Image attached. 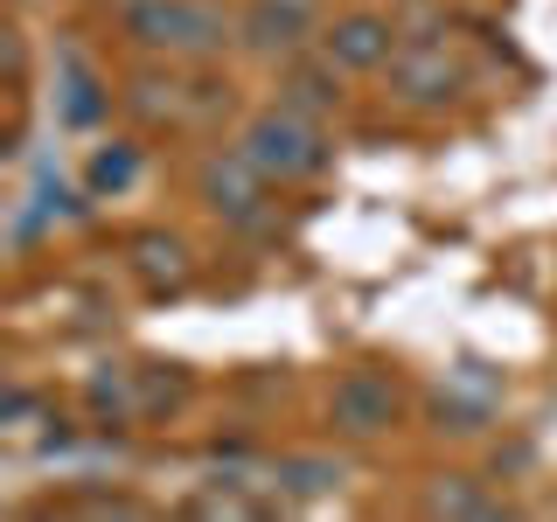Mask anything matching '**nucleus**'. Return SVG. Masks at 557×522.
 Returning a JSON list of instances; mask_svg holds the SVG:
<instances>
[{"instance_id":"9","label":"nucleus","mask_w":557,"mask_h":522,"mask_svg":"<svg viewBox=\"0 0 557 522\" xmlns=\"http://www.w3.org/2000/svg\"><path fill=\"white\" fill-rule=\"evenodd\" d=\"M418 515L432 522H502L509 515V495H495L481 474H432L425 487H418Z\"/></svg>"},{"instance_id":"10","label":"nucleus","mask_w":557,"mask_h":522,"mask_svg":"<svg viewBox=\"0 0 557 522\" xmlns=\"http://www.w3.org/2000/svg\"><path fill=\"white\" fill-rule=\"evenodd\" d=\"M502 411V376L481 362H460L440 383V432H487Z\"/></svg>"},{"instance_id":"5","label":"nucleus","mask_w":557,"mask_h":522,"mask_svg":"<svg viewBox=\"0 0 557 522\" xmlns=\"http://www.w3.org/2000/svg\"><path fill=\"white\" fill-rule=\"evenodd\" d=\"M397 42H405V28H397V14L376 8V0H348V8H335L321 22V35H313V49H321L342 77H383V63L397 57Z\"/></svg>"},{"instance_id":"2","label":"nucleus","mask_w":557,"mask_h":522,"mask_svg":"<svg viewBox=\"0 0 557 522\" xmlns=\"http://www.w3.org/2000/svg\"><path fill=\"white\" fill-rule=\"evenodd\" d=\"M237 147L265 167L272 188H307V182H321V174L335 167L327 119H307V112H293V104H278V98L258 104V112L237 126Z\"/></svg>"},{"instance_id":"3","label":"nucleus","mask_w":557,"mask_h":522,"mask_svg":"<svg viewBox=\"0 0 557 522\" xmlns=\"http://www.w3.org/2000/svg\"><path fill=\"white\" fill-rule=\"evenodd\" d=\"M474 91V63L453 35H432V42H397V57L383 63V98L405 104V112H446Z\"/></svg>"},{"instance_id":"4","label":"nucleus","mask_w":557,"mask_h":522,"mask_svg":"<svg viewBox=\"0 0 557 522\" xmlns=\"http://www.w3.org/2000/svg\"><path fill=\"white\" fill-rule=\"evenodd\" d=\"M196 202L216 223H231V231H265L278 188L265 182V167H258L251 153L231 139V147H209L202 161H196Z\"/></svg>"},{"instance_id":"14","label":"nucleus","mask_w":557,"mask_h":522,"mask_svg":"<svg viewBox=\"0 0 557 522\" xmlns=\"http://www.w3.org/2000/svg\"><path fill=\"white\" fill-rule=\"evenodd\" d=\"M139 167H147L139 139H98L91 161H84V196H91V202H119L139 182Z\"/></svg>"},{"instance_id":"15","label":"nucleus","mask_w":557,"mask_h":522,"mask_svg":"<svg viewBox=\"0 0 557 522\" xmlns=\"http://www.w3.org/2000/svg\"><path fill=\"white\" fill-rule=\"evenodd\" d=\"M251 481H209V487H196V495L182 501L188 515H223V522H251V515H272L278 501H258V495H244Z\"/></svg>"},{"instance_id":"8","label":"nucleus","mask_w":557,"mask_h":522,"mask_svg":"<svg viewBox=\"0 0 557 522\" xmlns=\"http://www.w3.org/2000/svg\"><path fill=\"white\" fill-rule=\"evenodd\" d=\"M126 272L153 293V300H168V293L196 286V251H188V237H174V231H139V237H126Z\"/></svg>"},{"instance_id":"16","label":"nucleus","mask_w":557,"mask_h":522,"mask_svg":"<svg viewBox=\"0 0 557 522\" xmlns=\"http://www.w3.org/2000/svg\"><path fill=\"white\" fill-rule=\"evenodd\" d=\"M405 42H432V35H453V0H391Z\"/></svg>"},{"instance_id":"1","label":"nucleus","mask_w":557,"mask_h":522,"mask_svg":"<svg viewBox=\"0 0 557 522\" xmlns=\"http://www.w3.org/2000/svg\"><path fill=\"white\" fill-rule=\"evenodd\" d=\"M112 22L153 63H216L237 42V22L216 0H112Z\"/></svg>"},{"instance_id":"13","label":"nucleus","mask_w":557,"mask_h":522,"mask_svg":"<svg viewBox=\"0 0 557 522\" xmlns=\"http://www.w3.org/2000/svg\"><path fill=\"white\" fill-rule=\"evenodd\" d=\"M104 104H112V98H104L98 70L84 63L77 49H57V119H63V126H98Z\"/></svg>"},{"instance_id":"6","label":"nucleus","mask_w":557,"mask_h":522,"mask_svg":"<svg viewBox=\"0 0 557 522\" xmlns=\"http://www.w3.org/2000/svg\"><path fill=\"white\" fill-rule=\"evenodd\" d=\"M327 425L342 439H383L391 425H405V383L391 370H376V362L342 370L335 390H327Z\"/></svg>"},{"instance_id":"7","label":"nucleus","mask_w":557,"mask_h":522,"mask_svg":"<svg viewBox=\"0 0 557 522\" xmlns=\"http://www.w3.org/2000/svg\"><path fill=\"white\" fill-rule=\"evenodd\" d=\"M321 22H327V0H244L237 42L265 63H286V57H300V49H313Z\"/></svg>"},{"instance_id":"11","label":"nucleus","mask_w":557,"mask_h":522,"mask_svg":"<svg viewBox=\"0 0 557 522\" xmlns=\"http://www.w3.org/2000/svg\"><path fill=\"white\" fill-rule=\"evenodd\" d=\"M342 70L321 57V49H300V57H286L278 63V104H293V112H307V119H335L348 91H342Z\"/></svg>"},{"instance_id":"17","label":"nucleus","mask_w":557,"mask_h":522,"mask_svg":"<svg viewBox=\"0 0 557 522\" xmlns=\"http://www.w3.org/2000/svg\"><path fill=\"white\" fill-rule=\"evenodd\" d=\"M57 509H70V515H126V522H139V515H147V501H126V495H70V501H57Z\"/></svg>"},{"instance_id":"12","label":"nucleus","mask_w":557,"mask_h":522,"mask_svg":"<svg viewBox=\"0 0 557 522\" xmlns=\"http://www.w3.org/2000/svg\"><path fill=\"white\" fill-rule=\"evenodd\" d=\"M342 481H348V467L327 460V452H278L265 487L278 501H321V495H342Z\"/></svg>"}]
</instances>
